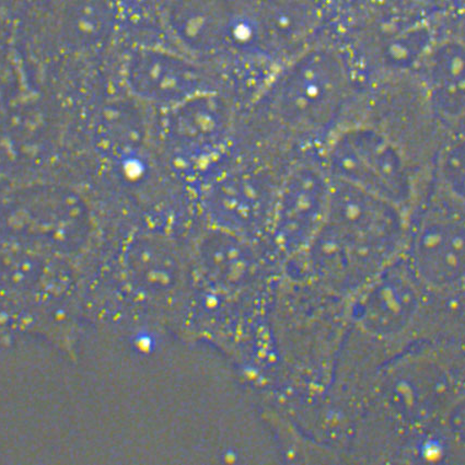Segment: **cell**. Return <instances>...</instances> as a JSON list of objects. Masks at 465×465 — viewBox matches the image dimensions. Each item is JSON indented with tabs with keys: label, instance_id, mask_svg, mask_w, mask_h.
<instances>
[{
	"label": "cell",
	"instance_id": "8fae6325",
	"mask_svg": "<svg viewBox=\"0 0 465 465\" xmlns=\"http://www.w3.org/2000/svg\"><path fill=\"white\" fill-rule=\"evenodd\" d=\"M332 176L318 153L296 157L282 175L264 243L278 264L298 258L327 218Z\"/></svg>",
	"mask_w": 465,
	"mask_h": 465
},
{
	"label": "cell",
	"instance_id": "7a4b0ae2",
	"mask_svg": "<svg viewBox=\"0 0 465 465\" xmlns=\"http://www.w3.org/2000/svg\"><path fill=\"white\" fill-rule=\"evenodd\" d=\"M192 287L189 243L163 227L134 229L117 252L114 284L87 292L88 325L180 339Z\"/></svg>",
	"mask_w": 465,
	"mask_h": 465
},
{
	"label": "cell",
	"instance_id": "d6986e66",
	"mask_svg": "<svg viewBox=\"0 0 465 465\" xmlns=\"http://www.w3.org/2000/svg\"><path fill=\"white\" fill-rule=\"evenodd\" d=\"M464 134L445 132L432 158L430 182L464 199Z\"/></svg>",
	"mask_w": 465,
	"mask_h": 465
},
{
	"label": "cell",
	"instance_id": "30bf717a",
	"mask_svg": "<svg viewBox=\"0 0 465 465\" xmlns=\"http://www.w3.org/2000/svg\"><path fill=\"white\" fill-rule=\"evenodd\" d=\"M188 243L192 290L232 298L272 296L281 265L264 242L206 223Z\"/></svg>",
	"mask_w": 465,
	"mask_h": 465
},
{
	"label": "cell",
	"instance_id": "52a82bcc",
	"mask_svg": "<svg viewBox=\"0 0 465 465\" xmlns=\"http://www.w3.org/2000/svg\"><path fill=\"white\" fill-rule=\"evenodd\" d=\"M432 153L416 146L372 110L349 114L319 156L333 179L345 182L411 213L430 178Z\"/></svg>",
	"mask_w": 465,
	"mask_h": 465
},
{
	"label": "cell",
	"instance_id": "9c48e42d",
	"mask_svg": "<svg viewBox=\"0 0 465 465\" xmlns=\"http://www.w3.org/2000/svg\"><path fill=\"white\" fill-rule=\"evenodd\" d=\"M464 242V199L429 182L410 213L402 259L432 296L463 301Z\"/></svg>",
	"mask_w": 465,
	"mask_h": 465
},
{
	"label": "cell",
	"instance_id": "6da1fadb",
	"mask_svg": "<svg viewBox=\"0 0 465 465\" xmlns=\"http://www.w3.org/2000/svg\"><path fill=\"white\" fill-rule=\"evenodd\" d=\"M463 356L462 341H426L383 363L357 400L363 427L414 457L464 410Z\"/></svg>",
	"mask_w": 465,
	"mask_h": 465
},
{
	"label": "cell",
	"instance_id": "44dd1931",
	"mask_svg": "<svg viewBox=\"0 0 465 465\" xmlns=\"http://www.w3.org/2000/svg\"><path fill=\"white\" fill-rule=\"evenodd\" d=\"M15 338H19L17 325L6 302L0 296V344L9 346Z\"/></svg>",
	"mask_w": 465,
	"mask_h": 465
},
{
	"label": "cell",
	"instance_id": "4fadbf2b",
	"mask_svg": "<svg viewBox=\"0 0 465 465\" xmlns=\"http://www.w3.org/2000/svg\"><path fill=\"white\" fill-rule=\"evenodd\" d=\"M252 0H164L159 35L186 54L210 62L253 45Z\"/></svg>",
	"mask_w": 465,
	"mask_h": 465
},
{
	"label": "cell",
	"instance_id": "8992f818",
	"mask_svg": "<svg viewBox=\"0 0 465 465\" xmlns=\"http://www.w3.org/2000/svg\"><path fill=\"white\" fill-rule=\"evenodd\" d=\"M356 99L343 53L332 45H310L282 64L255 108L267 124L296 143L302 156L319 154Z\"/></svg>",
	"mask_w": 465,
	"mask_h": 465
},
{
	"label": "cell",
	"instance_id": "ac0fdd59",
	"mask_svg": "<svg viewBox=\"0 0 465 465\" xmlns=\"http://www.w3.org/2000/svg\"><path fill=\"white\" fill-rule=\"evenodd\" d=\"M119 23L114 0H61L56 29L72 49L94 50L110 41Z\"/></svg>",
	"mask_w": 465,
	"mask_h": 465
},
{
	"label": "cell",
	"instance_id": "e0dca14e",
	"mask_svg": "<svg viewBox=\"0 0 465 465\" xmlns=\"http://www.w3.org/2000/svg\"><path fill=\"white\" fill-rule=\"evenodd\" d=\"M423 94L432 116L446 132H462L464 120V46L462 41L438 43L423 60Z\"/></svg>",
	"mask_w": 465,
	"mask_h": 465
},
{
	"label": "cell",
	"instance_id": "2e32d148",
	"mask_svg": "<svg viewBox=\"0 0 465 465\" xmlns=\"http://www.w3.org/2000/svg\"><path fill=\"white\" fill-rule=\"evenodd\" d=\"M313 0H253L251 28L256 49L286 57L307 47L319 12Z\"/></svg>",
	"mask_w": 465,
	"mask_h": 465
},
{
	"label": "cell",
	"instance_id": "ffe728a7",
	"mask_svg": "<svg viewBox=\"0 0 465 465\" xmlns=\"http://www.w3.org/2000/svg\"><path fill=\"white\" fill-rule=\"evenodd\" d=\"M164 0H114L119 21L141 36L159 35L160 17Z\"/></svg>",
	"mask_w": 465,
	"mask_h": 465
},
{
	"label": "cell",
	"instance_id": "277c9868",
	"mask_svg": "<svg viewBox=\"0 0 465 465\" xmlns=\"http://www.w3.org/2000/svg\"><path fill=\"white\" fill-rule=\"evenodd\" d=\"M410 213L332 178L327 218L309 244L315 272L338 290L354 293L402 258Z\"/></svg>",
	"mask_w": 465,
	"mask_h": 465
},
{
	"label": "cell",
	"instance_id": "9a60e30c",
	"mask_svg": "<svg viewBox=\"0 0 465 465\" xmlns=\"http://www.w3.org/2000/svg\"><path fill=\"white\" fill-rule=\"evenodd\" d=\"M163 141L175 157L204 162L221 156L237 127V105L224 85L160 111Z\"/></svg>",
	"mask_w": 465,
	"mask_h": 465
},
{
	"label": "cell",
	"instance_id": "3957f363",
	"mask_svg": "<svg viewBox=\"0 0 465 465\" xmlns=\"http://www.w3.org/2000/svg\"><path fill=\"white\" fill-rule=\"evenodd\" d=\"M463 302L425 291L402 258L347 299L343 358L361 357L375 373L383 363L426 341L462 340Z\"/></svg>",
	"mask_w": 465,
	"mask_h": 465
},
{
	"label": "cell",
	"instance_id": "5bb4252c",
	"mask_svg": "<svg viewBox=\"0 0 465 465\" xmlns=\"http://www.w3.org/2000/svg\"><path fill=\"white\" fill-rule=\"evenodd\" d=\"M281 179L250 163L218 170L203 191L206 223L264 242Z\"/></svg>",
	"mask_w": 465,
	"mask_h": 465
},
{
	"label": "cell",
	"instance_id": "5b68a950",
	"mask_svg": "<svg viewBox=\"0 0 465 465\" xmlns=\"http://www.w3.org/2000/svg\"><path fill=\"white\" fill-rule=\"evenodd\" d=\"M277 375L270 392L325 393L347 333V299L281 272L271 307Z\"/></svg>",
	"mask_w": 465,
	"mask_h": 465
},
{
	"label": "cell",
	"instance_id": "ba28073f",
	"mask_svg": "<svg viewBox=\"0 0 465 465\" xmlns=\"http://www.w3.org/2000/svg\"><path fill=\"white\" fill-rule=\"evenodd\" d=\"M98 226L84 197L62 185L35 186L0 206V240L74 263L88 255Z\"/></svg>",
	"mask_w": 465,
	"mask_h": 465
},
{
	"label": "cell",
	"instance_id": "7c38bea8",
	"mask_svg": "<svg viewBox=\"0 0 465 465\" xmlns=\"http://www.w3.org/2000/svg\"><path fill=\"white\" fill-rule=\"evenodd\" d=\"M122 74L127 94L158 111L223 85L206 62L156 36H141L127 51Z\"/></svg>",
	"mask_w": 465,
	"mask_h": 465
}]
</instances>
